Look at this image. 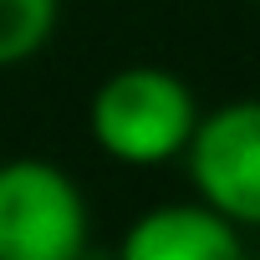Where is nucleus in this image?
<instances>
[{"instance_id":"obj_2","label":"nucleus","mask_w":260,"mask_h":260,"mask_svg":"<svg viewBox=\"0 0 260 260\" xmlns=\"http://www.w3.org/2000/svg\"><path fill=\"white\" fill-rule=\"evenodd\" d=\"M0 260H92V209L61 164H0Z\"/></svg>"},{"instance_id":"obj_5","label":"nucleus","mask_w":260,"mask_h":260,"mask_svg":"<svg viewBox=\"0 0 260 260\" xmlns=\"http://www.w3.org/2000/svg\"><path fill=\"white\" fill-rule=\"evenodd\" d=\"M61 26V0H0V72L36 61Z\"/></svg>"},{"instance_id":"obj_3","label":"nucleus","mask_w":260,"mask_h":260,"mask_svg":"<svg viewBox=\"0 0 260 260\" xmlns=\"http://www.w3.org/2000/svg\"><path fill=\"white\" fill-rule=\"evenodd\" d=\"M179 164L194 199H204L245 235L260 230V97H230L199 112Z\"/></svg>"},{"instance_id":"obj_4","label":"nucleus","mask_w":260,"mask_h":260,"mask_svg":"<svg viewBox=\"0 0 260 260\" xmlns=\"http://www.w3.org/2000/svg\"><path fill=\"white\" fill-rule=\"evenodd\" d=\"M112 260H250V250L245 230L214 214L204 199H174L127 224Z\"/></svg>"},{"instance_id":"obj_1","label":"nucleus","mask_w":260,"mask_h":260,"mask_svg":"<svg viewBox=\"0 0 260 260\" xmlns=\"http://www.w3.org/2000/svg\"><path fill=\"white\" fill-rule=\"evenodd\" d=\"M199 112L204 107L179 72L133 61L97 82L87 102V133L107 164L148 174V169H169L184 158Z\"/></svg>"}]
</instances>
